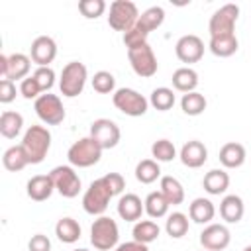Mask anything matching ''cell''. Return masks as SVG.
<instances>
[{"mask_svg":"<svg viewBox=\"0 0 251 251\" xmlns=\"http://www.w3.org/2000/svg\"><path fill=\"white\" fill-rule=\"evenodd\" d=\"M20 145L24 147L29 165H39L51 147V131L45 126H29Z\"/></svg>","mask_w":251,"mask_h":251,"instance_id":"obj_1","label":"cell"},{"mask_svg":"<svg viewBox=\"0 0 251 251\" xmlns=\"http://www.w3.org/2000/svg\"><path fill=\"white\" fill-rule=\"evenodd\" d=\"M120 229L118 224L108 216H98L90 226V243L98 251H110L118 247Z\"/></svg>","mask_w":251,"mask_h":251,"instance_id":"obj_2","label":"cell"},{"mask_svg":"<svg viewBox=\"0 0 251 251\" xmlns=\"http://www.w3.org/2000/svg\"><path fill=\"white\" fill-rule=\"evenodd\" d=\"M102 147L88 135V137H80L78 141H75L69 151H67V159L71 163V167H78V169H86L92 167L100 161L102 157Z\"/></svg>","mask_w":251,"mask_h":251,"instance_id":"obj_3","label":"cell"},{"mask_svg":"<svg viewBox=\"0 0 251 251\" xmlns=\"http://www.w3.org/2000/svg\"><path fill=\"white\" fill-rule=\"evenodd\" d=\"M86 78H88V73H86V67L82 63H78V61L67 63L61 71V78H59L61 94L67 96V98L78 96L84 90Z\"/></svg>","mask_w":251,"mask_h":251,"instance_id":"obj_4","label":"cell"},{"mask_svg":"<svg viewBox=\"0 0 251 251\" xmlns=\"http://www.w3.org/2000/svg\"><path fill=\"white\" fill-rule=\"evenodd\" d=\"M127 59H129V65L133 69V73L141 78H149L157 73L159 69V63H157V57L151 49L149 43H141V45H135V47H129L127 49Z\"/></svg>","mask_w":251,"mask_h":251,"instance_id":"obj_5","label":"cell"},{"mask_svg":"<svg viewBox=\"0 0 251 251\" xmlns=\"http://www.w3.org/2000/svg\"><path fill=\"white\" fill-rule=\"evenodd\" d=\"M139 18L137 6L129 0H116L110 4V14H108V25L116 31H127L135 25Z\"/></svg>","mask_w":251,"mask_h":251,"instance_id":"obj_6","label":"cell"},{"mask_svg":"<svg viewBox=\"0 0 251 251\" xmlns=\"http://www.w3.org/2000/svg\"><path fill=\"white\" fill-rule=\"evenodd\" d=\"M112 102L122 114L131 116V118L143 116L147 112V106H149V100L133 88H118L112 96Z\"/></svg>","mask_w":251,"mask_h":251,"instance_id":"obj_7","label":"cell"},{"mask_svg":"<svg viewBox=\"0 0 251 251\" xmlns=\"http://www.w3.org/2000/svg\"><path fill=\"white\" fill-rule=\"evenodd\" d=\"M110 198H112V192L108 190L104 180L96 178L90 182V186L86 188V192L82 196V208L90 216H102L110 204Z\"/></svg>","mask_w":251,"mask_h":251,"instance_id":"obj_8","label":"cell"},{"mask_svg":"<svg viewBox=\"0 0 251 251\" xmlns=\"http://www.w3.org/2000/svg\"><path fill=\"white\" fill-rule=\"evenodd\" d=\"M53 184H55V190L65 196V198H75L78 196L80 192V176L76 175V171L71 167V165H59L55 169H51L49 173Z\"/></svg>","mask_w":251,"mask_h":251,"instance_id":"obj_9","label":"cell"},{"mask_svg":"<svg viewBox=\"0 0 251 251\" xmlns=\"http://www.w3.org/2000/svg\"><path fill=\"white\" fill-rule=\"evenodd\" d=\"M33 110L37 114V118L47 124V126H57L65 120V108H63V102L57 94H51V92H45L41 94L35 104H33Z\"/></svg>","mask_w":251,"mask_h":251,"instance_id":"obj_10","label":"cell"},{"mask_svg":"<svg viewBox=\"0 0 251 251\" xmlns=\"http://www.w3.org/2000/svg\"><path fill=\"white\" fill-rule=\"evenodd\" d=\"M237 18H239V6L237 4H224L210 18V24H208L210 37L212 35L235 33V22H237Z\"/></svg>","mask_w":251,"mask_h":251,"instance_id":"obj_11","label":"cell"},{"mask_svg":"<svg viewBox=\"0 0 251 251\" xmlns=\"http://www.w3.org/2000/svg\"><path fill=\"white\" fill-rule=\"evenodd\" d=\"M90 137L102 147V149H112L120 143V127L116 126V122L108 120V118H98L90 124Z\"/></svg>","mask_w":251,"mask_h":251,"instance_id":"obj_12","label":"cell"},{"mask_svg":"<svg viewBox=\"0 0 251 251\" xmlns=\"http://www.w3.org/2000/svg\"><path fill=\"white\" fill-rule=\"evenodd\" d=\"M31 69V57L24 53H12V55H0V73L2 78L10 80H24L27 78V73Z\"/></svg>","mask_w":251,"mask_h":251,"instance_id":"obj_13","label":"cell"},{"mask_svg":"<svg viewBox=\"0 0 251 251\" xmlns=\"http://www.w3.org/2000/svg\"><path fill=\"white\" fill-rule=\"evenodd\" d=\"M229 239H231V233L222 224H210L200 233V245L206 251H222L229 245Z\"/></svg>","mask_w":251,"mask_h":251,"instance_id":"obj_14","label":"cell"},{"mask_svg":"<svg viewBox=\"0 0 251 251\" xmlns=\"http://www.w3.org/2000/svg\"><path fill=\"white\" fill-rule=\"evenodd\" d=\"M175 53H176L178 61H182V63H198L204 55V43L198 35L188 33V35H182L176 41Z\"/></svg>","mask_w":251,"mask_h":251,"instance_id":"obj_15","label":"cell"},{"mask_svg":"<svg viewBox=\"0 0 251 251\" xmlns=\"http://www.w3.org/2000/svg\"><path fill=\"white\" fill-rule=\"evenodd\" d=\"M31 61L37 67H49V63H53V59L57 57V43L53 37L49 35H39L33 39L31 43Z\"/></svg>","mask_w":251,"mask_h":251,"instance_id":"obj_16","label":"cell"},{"mask_svg":"<svg viewBox=\"0 0 251 251\" xmlns=\"http://www.w3.org/2000/svg\"><path fill=\"white\" fill-rule=\"evenodd\" d=\"M180 163L188 169H198L202 167L206 161H208V149L202 141L198 139H192V141H186L182 147H180Z\"/></svg>","mask_w":251,"mask_h":251,"instance_id":"obj_17","label":"cell"},{"mask_svg":"<svg viewBox=\"0 0 251 251\" xmlns=\"http://www.w3.org/2000/svg\"><path fill=\"white\" fill-rule=\"evenodd\" d=\"M53 190H55V184L49 175H35L27 180V186H25V192L33 202L47 200L53 194Z\"/></svg>","mask_w":251,"mask_h":251,"instance_id":"obj_18","label":"cell"},{"mask_svg":"<svg viewBox=\"0 0 251 251\" xmlns=\"http://www.w3.org/2000/svg\"><path fill=\"white\" fill-rule=\"evenodd\" d=\"M145 212V206L137 194H124L118 200V216L126 222H139L141 214Z\"/></svg>","mask_w":251,"mask_h":251,"instance_id":"obj_19","label":"cell"},{"mask_svg":"<svg viewBox=\"0 0 251 251\" xmlns=\"http://www.w3.org/2000/svg\"><path fill=\"white\" fill-rule=\"evenodd\" d=\"M243 212H245V206H243L241 196L227 194V196L222 198V202H220V216L227 224H237L243 218Z\"/></svg>","mask_w":251,"mask_h":251,"instance_id":"obj_20","label":"cell"},{"mask_svg":"<svg viewBox=\"0 0 251 251\" xmlns=\"http://www.w3.org/2000/svg\"><path fill=\"white\" fill-rule=\"evenodd\" d=\"M163 22H165V10L161 6H151V8H147L145 12L139 14V18L135 22V27L149 37V33L153 29H157Z\"/></svg>","mask_w":251,"mask_h":251,"instance_id":"obj_21","label":"cell"},{"mask_svg":"<svg viewBox=\"0 0 251 251\" xmlns=\"http://www.w3.org/2000/svg\"><path fill=\"white\" fill-rule=\"evenodd\" d=\"M202 186L208 194L212 196H220L227 190L229 186V175L224 171V169H212L204 175V180H202Z\"/></svg>","mask_w":251,"mask_h":251,"instance_id":"obj_22","label":"cell"},{"mask_svg":"<svg viewBox=\"0 0 251 251\" xmlns=\"http://www.w3.org/2000/svg\"><path fill=\"white\" fill-rule=\"evenodd\" d=\"M245 147L241 143H235V141H229L226 143L222 149H220V163L226 167V169H237L245 163Z\"/></svg>","mask_w":251,"mask_h":251,"instance_id":"obj_23","label":"cell"},{"mask_svg":"<svg viewBox=\"0 0 251 251\" xmlns=\"http://www.w3.org/2000/svg\"><path fill=\"white\" fill-rule=\"evenodd\" d=\"M188 216L194 224H210L216 216V208L208 198H194L188 206Z\"/></svg>","mask_w":251,"mask_h":251,"instance_id":"obj_24","label":"cell"},{"mask_svg":"<svg viewBox=\"0 0 251 251\" xmlns=\"http://www.w3.org/2000/svg\"><path fill=\"white\" fill-rule=\"evenodd\" d=\"M239 47V41L235 37V33H227V35H212L210 37V51L216 57H231Z\"/></svg>","mask_w":251,"mask_h":251,"instance_id":"obj_25","label":"cell"},{"mask_svg":"<svg viewBox=\"0 0 251 251\" xmlns=\"http://www.w3.org/2000/svg\"><path fill=\"white\" fill-rule=\"evenodd\" d=\"M173 86L178 90V92H194L196 86H198V73L190 67H180L173 73Z\"/></svg>","mask_w":251,"mask_h":251,"instance_id":"obj_26","label":"cell"},{"mask_svg":"<svg viewBox=\"0 0 251 251\" xmlns=\"http://www.w3.org/2000/svg\"><path fill=\"white\" fill-rule=\"evenodd\" d=\"M22 127H24V116L20 112H12V110L2 112V116H0V133L6 139L18 137Z\"/></svg>","mask_w":251,"mask_h":251,"instance_id":"obj_27","label":"cell"},{"mask_svg":"<svg viewBox=\"0 0 251 251\" xmlns=\"http://www.w3.org/2000/svg\"><path fill=\"white\" fill-rule=\"evenodd\" d=\"M2 165H4V169L10 171V173H18V171L25 169V167L29 165V161H27V155H25L24 147H22V145H12V147H8V149L4 151V155H2Z\"/></svg>","mask_w":251,"mask_h":251,"instance_id":"obj_28","label":"cell"},{"mask_svg":"<svg viewBox=\"0 0 251 251\" xmlns=\"http://www.w3.org/2000/svg\"><path fill=\"white\" fill-rule=\"evenodd\" d=\"M159 233H161V229L153 220H139V222H135V226L131 229L133 241H139V243H145V245L153 243L159 237Z\"/></svg>","mask_w":251,"mask_h":251,"instance_id":"obj_29","label":"cell"},{"mask_svg":"<svg viewBox=\"0 0 251 251\" xmlns=\"http://www.w3.org/2000/svg\"><path fill=\"white\" fill-rule=\"evenodd\" d=\"M161 194H163V196L167 198V202L173 204V206L184 202V188H182V184H180L175 176H171V175L161 176Z\"/></svg>","mask_w":251,"mask_h":251,"instance_id":"obj_30","label":"cell"},{"mask_svg":"<svg viewBox=\"0 0 251 251\" xmlns=\"http://www.w3.org/2000/svg\"><path fill=\"white\" fill-rule=\"evenodd\" d=\"M55 235L59 237V241L63 243H75L80 237V226L76 220L73 218H61L55 224Z\"/></svg>","mask_w":251,"mask_h":251,"instance_id":"obj_31","label":"cell"},{"mask_svg":"<svg viewBox=\"0 0 251 251\" xmlns=\"http://www.w3.org/2000/svg\"><path fill=\"white\" fill-rule=\"evenodd\" d=\"M143 206H145V212H147L149 218H157V220H159V218L167 216L171 204H169L167 198L161 194V190H155V192H149V194H147Z\"/></svg>","mask_w":251,"mask_h":251,"instance_id":"obj_32","label":"cell"},{"mask_svg":"<svg viewBox=\"0 0 251 251\" xmlns=\"http://www.w3.org/2000/svg\"><path fill=\"white\" fill-rule=\"evenodd\" d=\"M161 176V167L155 159H143L135 167V178L141 184H151Z\"/></svg>","mask_w":251,"mask_h":251,"instance_id":"obj_33","label":"cell"},{"mask_svg":"<svg viewBox=\"0 0 251 251\" xmlns=\"http://www.w3.org/2000/svg\"><path fill=\"white\" fill-rule=\"evenodd\" d=\"M165 231L167 235H171L173 239H180L182 235H186L188 231V216L182 212H173L169 214L167 222H165Z\"/></svg>","mask_w":251,"mask_h":251,"instance_id":"obj_34","label":"cell"},{"mask_svg":"<svg viewBox=\"0 0 251 251\" xmlns=\"http://www.w3.org/2000/svg\"><path fill=\"white\" fill-rule=\"evenodd\" d=\"M206 98H204V94H200V92H186V94H182V98H180V108H182V112L186 114V116H200L204 110H206Z\"/></svg>","mask_w":251,"mask_h":251,"instance_id":"obj_35","label":"cell"},{"mask_svg":"<svg viewBox=\"0 0 251 251\" xmlns=\"http://www.w3.org/2000/svg\"><path fill=\"white\" fill-rule=\"evenodd\" d=\"M149 104H151L155 110H159V112H167V110H171V108L175 106V94H173L171 88L159 86V88H155V90L151 92Z\"/></svg>","mask_w":251,"mask_h":251,"instance_id":"obj_36","label":"cell"},{"mask_svg":"<svg viewBox=\"0 0 251 251\" xmlns=\"http://www.w3.org/2000/svg\"><path fill=\"white\" fill-rule=\"evenodd\" d=\"M151 155L157 163H169L176 157V149L173 145V141L169 139H157L153 145H151Z\"/></svg>","mask_w":251,"mask_h":251,"instance_id":"obj_37","label":"cell"},{"mask_svg":"<svg viewBox=\"0 0 251 251\" xmlns=\"http://www.w3.org/2000/svg\"><path fill=\"white\" fill-rule=\"evenodd\" d=\"M92 88H94L98 94H110V92H114V88H116V78H114V75L108 73V71H98V73H94V76H92Z\"/></svg>","mask_w":251,"mask_h":251,"instance_id":"obj_38","label":"cell"},{"mask_svg":"<svg viewBox=\"0 0 251 251\" xmlns=\"http://www.w3.org/2000/svg\"><path fill=\"white\" fill-rule=\"evenodd\" d=\"M106 10V2L104 0H80L78 2V12L88 18V20H96L104 14Z\"/></svg>","mask_w":251,"mask_h":251,"instance_id":"obj_39","label":"cell"},{"mask_svg":"<svg viewBox=\"0 0 251 251\" xmlns=\"http://www.w3.org/2000/svg\"><path fill=\"white\" fill-rule=\"evenodd\" d=\"M31 76L37 80L41 92H49L53 88V84H55V71L51 67H37Z\"/></svg>","mask_w":251,"mask_h":251,"instance_id":"obj_40","label":"cell"},{"mask_svg":"<svg viewBox=\"0 0 251 251\" xmlns=\"http://www.w3.org/2000/svg\"><path fill=\"white\" fill-rule=\"evenodd\" d=\"M20 94L25 98V100H31V98H39L41 96V88H39V84H37V80L33 78V76H27V78H24L22 82H20Z\"/></svg>","mask_w":251,"mask_h":251,"instance_id":"obj_41","label":"cell"},{"mask_svg":"<svg viewBox=\"0 0 251 251\" xmlns=\"http://www.w3.org/2000/svg\"><path fill=\"white\" fill-rule=\"evenodd\" d=\"M102 180H104V184L108 186V190L112 192V196L122 194V190L126 188V180H124V176H122L120 173H108V175L102 176Z\"/></svg>","mask_w":251,"mask_h":251,"instance_id":"obj_42","label":"cell"},{"mask_svg":"<svg viewBox=\"0 0 251 251\" xmlns=\"http://www.w3.org/2000/svg\"><path fill=\"white\" fill-rule=\"evenodd\" d=\"M16 98V84L10 78H2L0 80V102L2 104H10Z\"/></svg>","mask_w":251,"mask_h":251,"instance_id":"obj_43","label":"cell"},{"mask_svg":"<svg viewBox=\"0 0 251 251\" xmlns=\"http://www.w3.org/2000/svg\"><path fill=\"white\" fill-rule=\"evenodd\" d=\"M27 249H29V251H51V241H49L47 235H43V233H35V235L29 239Z\"/></svg>","mask_w":251,"mask_h":251,"instance_id":"obj_44","label":"cell"},{"mask_svg":"<svg viewBox=\"0 0 251 251\" xmlns=\"http://www.w3.org/2000/svg\"><path fill=\"white\" fill-rule=\"evenodd\" d=\"M114 251H149V247L139 241H126V243H120Z\"/></svg>","mask_w":251,"mask_h":251,"instance_id":"obj_45","label":"cell"},{"mask_svg":"<svg viewBox=\"0 0 251 251\" xmlns=\"http://www.w3.org/2000/svg\"><path fill=\"white\" fill-rule=\"evenodd\" d=\"M243 251H251V245H247V247H245V249H243Z\"/></svg>","mask_w":251,"mask_h":251,"instance_id":"obj_46","label":"cell"},{"mask_svg":"<svg viewBox=\"0 0 251 251\" xmlns=\"http://www.w3.org/2000/svg\"><path fill=\"white\" fill-rule=\"evenodd\" d=\"M75 251H88V249H75Z\"/></svg>","mask_w":251,"mask_h":251,"instance_id":"obj_47","label":"cell"},{"mask_svg":"<svg viewBox=\"0 0 251 251\" xmlns=\"http://www.w3.org/2000/svg\"><path fill=\"white\" fill-rule=\"evenodd\" d=\"M204 251H206V249H204Z\"/></svg>","mask_w":251,"mask_h":251,"instance_id":"obj_48","label":"cell"}]
</instances>
